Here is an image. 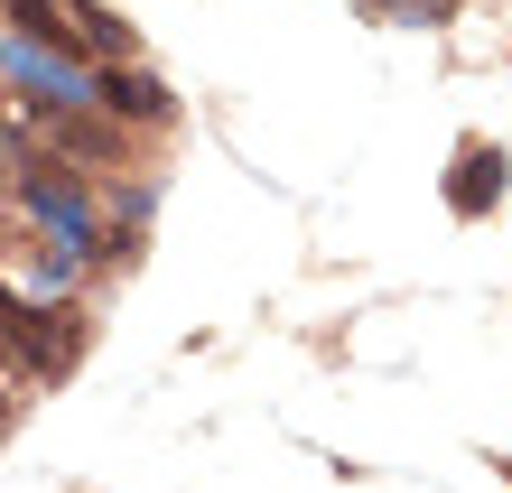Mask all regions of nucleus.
Returning a JSON list of instances; mask_svg holds the SVG:
<instances>
[{"mask_svg":"<svg viewBox=\"0 0 512 493\" xmlns=\"http://www.w3.org/2000/svg\"><path fill=\"white\" fill-rule=\"evenodd\" d=\"M457 0H373V19H447Z\"/></svg>","mask_w":512,"mask_h":493,"instance_id":"nucleus-5","label":"nucleus"},{"mask_svg":"<svg viewBox=\"0 0 512 493\" xmlns=\"http://www.w3.org/2000/svg\"><path fill=\"white\" fill-rule=\"evenodd\" d=\"M94 103H103V112H122V121H168V112H177V103H168V84H159V75H140L131 56L94 75Z\"/></svg>","mask_w":512,"mask_h":493,"instance_id":"nucleus-4","label":"nucleus"},{"mask_svg":"<svg viewBox=\"0 0 512 493\" xmlns=\"http://www.w3.org/2000/svg\"><path fill=\"white\" fill-rule=\"evenodd\" d=\"M0 75H10L28 103H47V112H84L94 103V75H84L75 56L38 47V38H0Z\"/></svg>","mask_w":512,"mask_h":493,"instance_id":"nucleus-2","label":"nucleus"},{"mask_svg":"<svg viewBox=\"0 0 512 493\" xmlns=\"http://www.w3.org/2000/svg\"><path fill=\"white\" fill-rule=\"evenodd\" d=\"M503 177H512L503 149L494 140H466L457 159H447V205H457V214H494L503 205Z\"/></svg>","mask_w":512,"mask_h":493,"instance_id":"nucleus-3","label":"nucleus"},{"mask_svg":"<svg viewBox=\"0 0 512 493\" xmlns=\"http://www.w3.org/2000/svg\"><path fill=\"white\" fill-rule=\"evenodd\" d=\"M19 214H28V224H47V242L66 261L103 252V205H94V187H84L75 168H28L19 177Z\"/></svg>","mask_w":512,"mask_h":493,"instance_id":"nucleus-1","label":"nucleus"}]
</instances>
